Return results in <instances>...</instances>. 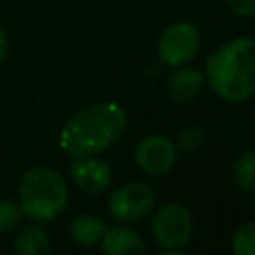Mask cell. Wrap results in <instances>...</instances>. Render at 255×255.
<instances>
[{"instance_id":"obj_1","label":"cell","mask_w":255,"mask_h":255,"mask_svg":"<svg viewBox=\"0 0 255 255\" xmlns=\"http://www.w3.org/2000/svg\"><path fill=\"white\" fill-rule=\"evenodd\" d=\"M128 116L120 104L98 102L72 114L60 129L58 143L70 157L98 155L120 141Z\"/></svg>"},{"instance_id":"obj_2","label":"cell","mask_w":255,"mask_h":255,"mask_svg":"<svg viewBox=\"0 0 255 255\" xmlns=\"http://www.w3.org/2000/svg\"><path fill=\"white\" fill-rule=\"evenodd\" d=\"M205 82L225 102H245L255 96V38H233L221 44L205 62Z\"/></svg>"},{"instance_id":"obj_3","label":"cell","mask_w":255,"mask_h":255,"mask_svg":"<svg viewBox=\"0 0 255 255\" xmlns=\"http://www.w3.org/2000/svg\"><path fill=\"white\" fill-rule=\"evenodd\" d=\"M68 183L52 167H32L18 183V203L26 217L50 221L68 207Z\"/></svg>"},{"instance_id":"obj_4","label":"cell","mask_w":255,"mask_h":255,"mask_svg":"<svg viewBox=\"0 0 255 255\" xmlns=\"http://www.w3.org/2000/svg\"><path fill=\"white\" fill-rule=\"evenodd\" d=\"M151 233L163 253L183 249L193 233V217L183 203H163L151 217Z\"/></svg>"},{"instance_id":"obj_5","label":"cell","mask_w":255,"mask_h":255,"mask_svg":"<svg viewBox=\"0 0 255 255\" xmlns=\"http://www.w3.org/2000/svg\"><path fill=\"white\" fill-rule=\"evenodd\" d=\"M155 205V193L147 183L129 181L116 187L108 197L110 215L120 223L145 219Z\"/></svg>"},{"instance_id":"obj_6","label":"cell","mask_w":255,"mask_h":255,"mask_svg":"<svg viewBox=\"0 0 255 255\" xmlns=\"http://www.w3.org/2000/svg\"><path fill=\"white\" fill-rule=\"evenodd\" d=\"M201 36L195 24L191 22H173L167 26L157 42V54L161 64L177 68L191 62L199 50Z\"/></svg>"},{"instance_id":"obj_7","label":"cell","mask_w":255,"mask_h":255,"mask_svg":"<svg viewBox=\"0 0 255 255\" xmlns=\"http://www.w3.org/2000/svg\"><path fill=\"white\" fill-rule=\"evenodd\" d=\"M137 167L149 175L167 173L177 161V145L165 135H147L133 149Z\"/></svg>"},{"instance_id":"obj_8","label":"cell","mask_w":255,"mask_h":255,"mask_svg":"<svg viewBox=\"0 0 255 255\" xmlns=\"http://www.w3.org/2000/svg\"><path fill=\"white\" fill-rule=\"evenodd\" d=\"M68 175L80 191L90 195L104 193L112 183V167L106 161L96 159V155L74 157L68 165Z\"/></svg>"},{"instance_id":"obj_9","label":"cell","mask_w":255,"mask_h":255,"mask_svg":"<svg viewBox=\"0 0 255 255\" xmlns=\"http://www.w3.org/2000/svg\"><path fill=\"white\" fill-rule=\"evenodd\" d=\"M100 247L106 255H141L147 251L143 237L126 225H116L104 231Z\"/></svg>"},{"instance_id":"obj_10","label":"cell","mask_w":255,"mask_h":255,"mask_svg":"<svg viewBox=\"0 0 255 255\" xmlns=\"http://www.w3.org/2000/svg\"><path fill=\"white\" fill-rule=\"evenodd\" d=\"M203 84V72L189 66H177L175 72L167 78V94L175 102H191L201 94Z\"/></svg>"},{"instance_id":"obj_11","label":"cell","mask_w":255,"mask_h":255,"mask_svg":"<svg viewBox=\"0 0 255 255\" xmlns=\"http://www.w3.org/2000/svg\"><path fill=\"white\" fill-rule=\"evenodd\" d=\"M104 231H106V223L100 217L90 215V213L74 217L68 225V233H70L72 241L78 245H84V247L100 243Z\"/></svg>"},{"instance_id":"obj_12","label":"cell","mask_w":255,"mask_h":255,"mask_svg":"<svg viewBox=\"0 0 255 255\" xmlns=\"http://www.w3.org/2000/svg\"><path fill=\"white\" fill-rule=\"evenodd\" d=\"M14 251L18 255H48L52 241L40 225H26L14 237Z\"/></svg>"},{"instance_id":"obj_13","label":"cell","mask_w":255,"mask_h":255,"mask_svg":"<svg viewBox=\"0 0 255 255\" xmlns=\"http://www.w3.org/2000/svg\"><path fill=\"white\" fill-rule=\"evenodd\" d=\"M233 181L243 191H255V149L241 153L231 167Z\"/></svg>"},{"instance_id":"obj_14","label":"cell","mask_w":255,"mask_h":255,"mask_svg":"<svg viewBox=\"0 0 255 255\" xmlns=\"http://www.w3.org/2000/svg\"><path fill=\"white\" fill-rule=\"evenodd\" d=\"M231 249L235 255H255V221H245L235 229Z\"/></svg>"},{"instance_id":"obj_15","label":"cell","mask_w":255,"mask_h":255,"mask_svg":"<svg viewBox=\"0 0 255 255\" xmlns=\"http://www.w3.org/2000/svg\"><path fill=\"white\" fill-rule=\"evenodd\" d=\"M22 215L24 213L20 209V203H16L12 199H2L0 201V233L18 229Z\"/></svg>"},{"instance_id":"obj_16","label":"cell","mask_w":255,"mask_h":255,"mask_svg":"<svg viewBox=\"0 0 255 255\" xmlns=\"http://www.w3.org/2000/svg\"><path fill=\"white\" fill-rule=\"evenodd\" d=\"M179 147L181 149H187V151H193L197 147H201L203 143V131L199 128H187L179 133V139H177Z\"/></svg>"},{"instance_id":"obj_17","label":"cell","mask_w":255,"mask_h":255,"mask_svg":"<svg viewBox=\"0 0 255 255\" xmlns=\"http://www.w3.org/2000/svg\"><path fill=\"white\" fill-rule=\"evenodd\" d=\"M225 4L243 18H255V0H225Z\"/></svg>"},{"instance_id":"obj_18","label":"cell","mask_w":255,"mask_h":255,"mask_svg":"<svg viewBox=\"0 0 255 255\" xmlns=\"http://www.w3.org/2000/svg\"><path fill=\"white\" fill-rule=\"evenodd\" d=\"M8 54H10V38H8L6 28L0 24V64L8 58Z\"/></svg>"}]
</instances>
